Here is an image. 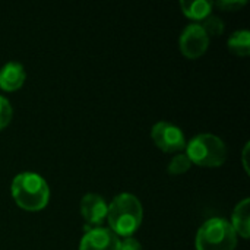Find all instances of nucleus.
Instances as JSON below:
<instances>
[{
    "label": "nucleus",
    "mask_w": 250,
    "mask_h": 250,
    "mask_svg": "<svg viewBox=\"0 0 250 250\" xmlns=\"http://www.w3.org/2000/svg\"><path fill=\"white\" fill-rule=\"evenodd\" d=\"M144 209L141 201L129 192L114 196L107 208V220L110 224L108 229H111L117 236L130 237V234L139 229Z\"/></svg>",
    "instance_id": "nucleus-1"
},
{
    "label": "nucleus",
    "mask_w": 250,
    "mask_h": 250,
    "mask_svg": "<svg viewBox=\"0 0 250 250\" xmlns=\"http://www.w3.org/2000/svg\"><path fill=\"white\" fill-rule=\"evenodd\" d=\"M12 195L21 208L26 211H40L48 202L50 189L42 176L34 171H23L13 179Z\"/></svg>",
    "instance_id": "nucleus-2"
},
{
    "label": "nucleus",
    "mask_w": 250,
    "mask_h": 250,
    "mask_svg": "<svg viewBox=\"0 0 250 250\" xmlns=\"http://www.w3.org/2000/svg\"><path fill=\"white\" fill-rule=\"evenodd\" d=\"M237 233L231 223L221 217L207 220L196 233L198 250H234Z\"/></svg>",
    "instance_id": "nucleus-3"
},
{
    "label": "nucleus",
    "mask_w": 250,
    "mask_h": 250,
    "mask_svg": "<svg viewBox=\"0 0 250 250\" xmlns=\"http://www.w3.org/2000/svg\"><path fill=\"white\" fill-rule=\"evenodd\" d=\"M186 155L193 164L218 167L227 158V146L214 133H199L186 144Z\"/></svg>",
    "instance_id": "nucleus-4"
},
{
    "label": "nucleus",
    "mask_w": 250,
    "mask_h": 250,
    "mask_svg": "<svg viewBox=\"0 0 250 250\" xmlns=\"http://www.w3.org/2000/svg\"><path fill=\"white\" fill-rule=\"evenodd\" d=\"M151 136L158 148L166 152H177L186 148V138L183 130L170 123V122H158L152 126Z\"/></svg>",
    "instance_id": "nucleus-5"
},
{
    "label": "nucleus",
    "mask_w": 250,
    "mask_h": 250,
    "mask_svg": "<svg viewBox=\"0 0 250 250\" xmlns=\"http://www.w3.org/2000/svg\"><path fill=\"white\" fill-rule=\"evenodd\" d=\"M179 45L186 57L196 59L207 51L209 45V37L204 31L201 23H189L180 34Z\"/></svg>",
    "instance_id": "nucleus-6"
},
{
    "label": "nucleus",
    "mask_w": 250,
    "mask_h": 250,
    "mask_svg": "<svg viewBox=\"0 0 250 250\" xmlns=\"http://www.w3.org/2000/svg\"><path fill=\"white\" fill-rule=\"evenodd\" d=\"M120 239L108 227H95L88 230L82 239L79 250H119Z\"/></svg>",
    "instance_id": "nucleus-7"
},
{
    "label": "nucleus",
    "mask_w": 250,
    "mask_h": 250,
    "mask_svg": "<svg viewBox=\"0 0 250 250\" xmlns=\"http://www.w3.org/2000/svg\"><path fill=\"white\" fill-rule=\"evenodd\" d=\"M107 202L98 193H86L81 201V212L89 224H100L107 217Z\"/></svg>",
    "instance_id": "nucleus-8"
},
{
    "label": "nucleus",
    "mask_w": 250,
    "mask_h": 250,
    "mask_svg": "<svg viewBox=\"0 0 250 250\" xmlns=\"http://www.w3.org/2000/svg\"><path fill=\"white\" fill-rule=\"evenodd\" d=\"M25 78V69L19 62H7L0 69V86L6 91H15L22 86Z\"/></svg>",
    "instance_id": "nucleus-9"
},
{
    "label": "nucleus",
    "mask_w": 250,
    "mask_h": 250,
    "mask_svg": "<svg viewBox=\"0 0 250 250\" xmlns=\"http://www.w3.org/2000/svg\"><path fill=\"white\" fill-rule=\"evenodd\" d=\"M249 208L250 199L245 198L234 207V211H233V215H231V226H233L234 231L237 234H240L242 237H245V239H248L250 234Z\"/></svg>",
    "instance_id": "nucleus-10"
},
{
    "label": "nucleus",
    "mask_w": 250,
    "mask_h": 250,
    "mask_svg": "<svg viewBox=\"0 0 250 250\" xmlns=\"http://www.w3.org/2000/svg\"><path fill=\"white\" fill-rule=\"evenodd\" d=\"M212 1L209 0H180V7L186 16L192 19H205L212 9Z\"/></svg>",
    "instance_id": "nucleus-11"
},
{
    "label": "nucleus",
    "mask_w": 250,
    "mask_h": 250,
    "mask_svg": "<svg viewBox=\"0 0 250 250\" xmlns=\"http://www.w3.org/2000/svg\"><path fill=\"white\" fill-rule=\"evenodd\" d=\"M229 48L239 54V56H248L250 53V32L248 29H239L234 31L229 38Z\"/></svg>",
    "instance_id": "nucleus-12"
},
{
    "label": "nucleus",
    "mask_w": 250,
    "mask_h": 250,
    "mask_svg": "<svg viewBox=\"0 0 250 250\" xmlns=\"http://www.w3.org/2000/svg\"><path fill=\"white\" fill-rule=\"evenodd\" d=\"M201 26L204 28V31L207 32L208 37H211V35L218 37V35H221L223 31H224V22H223V19H221L220 16H217V15H208V16L204 19V22L201 23Z\"/></svg>",
    "instance_id": "nucleus-13"
},
{
    "label": "nucleus",
    "mask_w": 250,
    "mask_h": 250,
    "mask_svg": "<svg viewBox=\"0 0 250 250\" xmlns=\"http://www.w3.org/2000/svg\"><path fill=\"white\" fill-rule=\"evenodd\" d=\"M190 166H192V163H190V160L188 158L186 154H176V155L171 158V161H170L167 170H168V173H171V174H182V173L188 171V170L190 168Z\"/></svg>",
    "instance_id": "nucleus-14"
},
{
    "label": "nucleus",
    "mask_w": 250,
    "mask_h": 250,
    "mask_svg": "<svg viewBox=\"0 0 250 250\" xmlns=\"http://www.w3.org/2000/svg\"><path fill=\"white\" fill-rule=\"evenodd\" d=\"M12 114H13V110H12L9 100L0 95V129L9 125V122L12 120Z\"/></svg>",
    "instance_id": "nucleus-15"
},
{
    "label": "nucleus",
    "mask_w": 250,
    "mask_h": 250,
    "mask_svg": "<svg viewBox=\"0 0 250 250\" xmlns=\"http://www.w3.org/2000/svg\"><path fill=\"white\" fill-rule=\"evenodd\" d=\"M246 3H248L246 0H218L212 4H215L217 7L224 9V10H237V9L243 7Z\"/></svg>",
    "instance_id": "nucleus-16"
},
{
    "label": "nucleus",
    "mask_w": 250,
    "mask_h": 250,
    "mask_svg": "<svg viewBox=\"0 0 250 250\" xmlns=\"http://www.w3.org/2000/svg\"><path fill=\"white\" fill-rule=\"evenodd\" d=\"M119 250H144L141 243L135 237H126L123 242H120Z\"/></svg>",
    "instance_id": "nucleus-17"
},
{
    "label": "nucleus",
    "mask_w": 250,
    "mask_h": 250,
    "mask_svg": "<svg viewBox=\"0 0 250 250\" xmlns=\"http://www.w3.org/2000/svg\"><path fill=\"white\" fill-rule=\"evenodd\" d=\"M249 144L245 145V149H243V166L246 168V171H249V161H248V154H249Z\"/></svg>",
    "instance_id": "nucleus-18"
}]
</instances>
